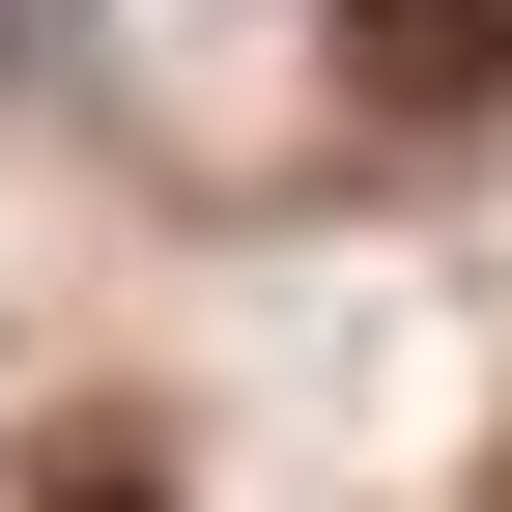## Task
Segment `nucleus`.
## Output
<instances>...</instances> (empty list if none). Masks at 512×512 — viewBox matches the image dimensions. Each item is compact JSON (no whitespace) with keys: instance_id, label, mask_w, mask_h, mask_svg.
<instances>
[{"instance_id":"1","label":"nucleus","mask_w":512,"mask_h":512,"mask_svg":"<svg viewBox=\"0 0 512 512\" xmlns=\"http://www.w3.org/2000/svg\"><path fill=\"white\" fill-rule=\"evenodd\" d=\"M342 114H370V143L512 114V0H342Z\"/></svg>"},{"instance_id":"2","label":"nucleus","mask_w":512,"mask_h":512,"mask_svg":"<svg viewBox=\"0 0 512 512\" xmlns=\"http://www.w3.org/2000/svg\"><path fill=\"white\" fill-rule=\"evenodd\" d=\"M29 512H171V456H143V427H57V456H29Z\"/></svg>"}]
</instances>
